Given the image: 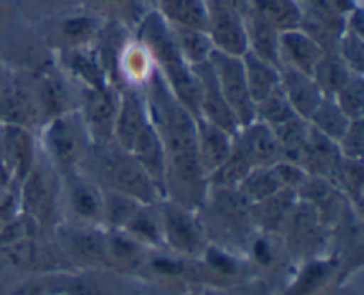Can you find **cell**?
Listing matches in <instances>:
<instances>
[{"mask_svg":"<svg viewBox=\"0 0 364 295\" xmlns=\"http://www.w3.org/2000/svg\"><path fill=\"white\" fill-rule=\"evenodd\" d=\"M272 169L274 173H276L277 180H279L281 187H283L284 191H295V188H301L309 176V174L306 173L304 167H301L299 163L288 162V160H277V162L272 166Z\"/></svg>","mask_w":364,"mask_h":295,"instance_id":"obj_39","label":"cell"},{"mask_svg":"<svg viewBox=\"0 0 364 295\" xmlns=\"http://www.w3.org/2000/svg\"><path fill=\"white\" fill-rule=\"evenodd\" d=\"M245 34H247V50L259 59L267 60L272 66L281 68L279 57V34L276 27L259 18L252 11H249L244 18Z\"/></svg>","mask_w":364,"mask_h":295,"instance_id":"obj_17","label":"cell"},{"mask_svg":"<svg viewBox=\"0 0 364 295\" xmlns=\"http://www.w3.org/2000/svg\"><path fill=\"white\" fill-rule=\"evenodd\" d=\"M92 9L100 14L105 16L116 18L119 21H137L141 23L142 13V4L141 0H89Z\"/></svg>","mask_w":364,"mask_h":295,"instance_id":"obj_35","label":"cell"},{"mask_svg":"<svg viewBox=\"0 0 364 295\" xmlns=\"http://www.w3.org/2000/svg\"><path fill=\"white\" fill-rule=\"evenodd\" d=\"M171 32L174 36L178 50L188 66H198V64L206 63L210 59V53L213 52L212 39L208 32L199 31V28L178 27V25H169Z\"/></svg>","mask_w":364,"mask_h":295,"instance_id":"obj_26","label":"cell"},{"mask_svg":"<svg viewBox=\"0 0 364 295\" xmlns=\"http://www.w3.org/2000/svg\"><path fill=\"white\" fill-rule=\"evenodd\" d=\"M57 192H59V187H57L55 169L48 162V159L38 156L32 169L21 181L20 198L27 215L41 224L52 219Z\"/></svg>","mask_w":364,"mask_h":295,"instance_id":"obj_5","label":"cell"},{"mask_svg":"<svg viewBox=\"0 0 364 295\" xmlns=\"http://www.w3.org/2000/svg\"><path fill=\"white\" fill-rule=\"evenodd\" d=\"M308 124L313 130L318 132V134L326 135L331 141L338 142L341 139V135L345 134V130L348 128V124H350V119L341 112V109L334 102V98H326L323 96V100L318 103L315 112L309 116Z\"/></svg>","mask_w":364,"mask_h":295,"instance_id":"obj_27","label":"cell"},{"mask_svg":"<svg viewBox=\"0 0 364 295\" xmlns=\"http://www.w3.org/2000/svg\"><path fill=\"white\" fill-rule=\"evenodd\" d=\"M141 206L139 201L116 191H110L103 195V215L112 226L117 227H127Z\"/></svg>","mask_w":364,"mask_h":295,"instance_id":"obj_32","label":"cell"},{"mask_svg":"<svg viewBox=\"0 0 364 295\" xmlns=\"http://www.w3.org/2000/svg\"><path fill=\"white\" fill-rule=\"evenodd\" d=\"M363 128H364L363 119L350 121V124H348V128L345 130V134L341 135L340 141L336 142L343 159L363 160V153H364V130Z\"/></svg>","mask_w":364,"mask_h":295,"instance_id":"obj_38","label":"cell"},{"mask_svg":"<svg viewBox=\"0 0 364 295\" xmlns=\"http://www.w3.org/2000/svg\"><path fill=\"white\" fill-rule=\"evenodd\" d=\"M352 75L354 73L348 70L336 50H331V52H323V55L320 57L311 77L326 98H334L338 91L350 80Z\"/></svg>","mask_w":364,"mask_h":295,"instance_id":"obj_22","label":"cell"},{"mask_svg":"<svg viewBox=\"0 0 364 295\" xmlns=\"http://www.w3.org/2000/svg\"><path fill=\"white\" fill-rule=\"evenodd\" d=\"M242 63H244L249 95H251L256 107V103L263 102L267 96H270L276 89H279V68L272 66V64L267 63V60L259 59V57H256L255 53L249 52V50L242 55Z\"/></svg>","mask_w":364,"mask_h":295,"instance_id":"obj_19","label":"cell"},{"mask_svg":"<svg viewBox=\"0 0 364 295\" xmlns=\"http://www.w3.org/2000/svg\"><path fill=\"white\" fill-rule=\"evenodd\" d=\"M251 11L279 32L299 28L302 18L297 0H249Z\"/></svg>","mask_w":364,"mask_h":295,"instance_id":"obj_23","label":"cell"},{"mask_svg":"<svg viewBox=\"0 0 364 295\" xmlns=\"http://www.w3.org/2000/svg\"><path fill=\"white\" fill-rule=\"evenodd\" d=\"M164 233L176 249L194 252L199 245V231L185 208L167 203L164 205Z\"/></svg>","mask_w":364,"mask_h":295,"instance_id":"obj_20","label":"cell"},{"mask_svg":"<svg viewBox=\"0 0 364 295\" xmlns=\"http://www.w3.org/2000/svg\"><path fill=\"white\" fill-rule=\"evenodd\" d=\"M297 117L294 107L290 105V102L284 96L283 89H276L270 96H267L263 102L256 103L255 107V119L262 121V123L269 124L270 128H276L279 124L287 123V121Z\"/></svg>","mask_w":364,"mask_h":295,"instance_id":"obj_31","label":"cell"},{"mask_svg":"<svg viewBox=\"0 0 364 295\" xmlns=\"http://www.w3.org/2000/svg\"><path fill=\"white\" fill-rule=\"evenodd\" d=\"M63 36L73 48H84L89 41L96 38L98 21L92 16H75L63 23Z\"/></svg>","mask_w":364,"mask_h":295,"instance_id":"obj_37","label":"cell"},{"mask_svg":"<svg viewBox=\"0 0 364 295\" xmlns=\"http://www.w3.org/2000/svg\"><path fill=\"white\" fill-rule=\"evenodd\" d=\"M149 123L151 121H149L148 105L141 87H132V85L121 87L119 109L114 124V144L124 151H130L135 139Z\"/></svg>","mask_w":364,"mask_h":295,"instance_id":"obj_7","label":"cell"},{"mask_svg":"<svg viewBox=\"0 0 364 295\" xmlns=\"http://www.w3.org/2000/svg\"><path fill=\"white\" fill-rule=\"evenodd\" d=\"M80 121L92 146L110 144L114 139L121 89L109 84L105 87H82Z\"/></svg>","mask_w":364,"mask_h":295,"instance_id":"obj_3","label":"cell"},{"mask_svg":"<svg viewBox=\"0 0 364 295\" xmlns=\"http://www.w3.org/2000/svg\"><path fill=\"white\" fill-rule=\"evenodd\" d=\"M34 96L38 102L39 116L45 121L53 119L57 116L70 112L68 110V91L63 78L50 70H41L36 75Z\"/></svg>","mask_w":364,"mask_h":295,"instance_id":"obj_16","label":"cell"},{"mask_svg":"<svg viewBox=\"0 0 364 295\" xmlns=\"http://www.w3.org/2000/svg\"><path fill=\"white\" fill-rule=\"evenodd\" d=\"M96 148H98L96 153L98 169L110 185V191L121 192L141 205H151L159 195H162L151 178L130 153L117 148L114 142Z\"/></svg>","mask_w":364,"mask_h":295,"instance_id":"obj_1","label":"cell"},{"mask_svg":"<svg viewBox=\"0 0 364 295\" xmlns=\"http://www.w3.org/2000/svg\"><path fill=\"white\" fill-rule=\"evenodd\" d=\"M233 149H237L252 167L274 166L281 159L276 134L269 124L258 119L238 128L233 135Z\"/></svg>","mask_w":364,"mask_h":295,"instance_id":"obj_10","label":"cell"},{"mask_svg":"<svg viewBox=\"0 0 364 295\" xmlns=\"http://www.w3.org/2000/svg\"><path fill=\"white\" fill-rule=\"evenodd\" d=\"M334 102L350 121L364 117V80L363 75H352L350 80L338 91Z\"/></svg>","mask_w":364,"mask_h":295,"instance_id":"obj_33","label":"cell"},{"mask_svg":"<svg viewBox=\"0 0 364 295\" xmlns=\"http://www.w3.org/2000/svg\"><path fill=\"white\" fill-rule=\"evenodd\" d=\"M233 151V135L217 124L198 117L196 119V153L199 163L208 176Z\"/></svg>","mask_w":364,"mask_h":295,"instance_id":"obj_11","label":"cell"},{"mask_svg":"<svg viewBox=\"0 0 364 295\" xmlns=\"http://www.w3.org/2000/svg\"><path fill=\"white\" fill-rule=\"evenodd\" d=\"M0 159L6 163L13 181L21 183L38 159L31 130L16 127V124H2L0 127Z\"/></svg>","mask_w":364,"mask_h":295,"instance_id":"obj_8","label":"cell"},{"mask_svg":"<svg viewBox=\"0 0 364 295\" xmlns=\"http://www.w3.org/2000/svg\"><path fill=\"white\" fill-rule=\"evenodd\" d=\"M279 77L281 89H283L290 105L294 107L295 114L308 121L309 116L318 107V103L323 100L318 85L315 84L311 75L301 73V71L291 70V68L287 66L279 68Z\"/></svg>","mask_w":364,"mask_h":295,"instance_id":"obj_14","label":"cell"},{"mask_svg":"<svg viewBox=\"0 0 364 295\" xmlns=\"http://www.w3.org/2000/svg\"><path fill=\"white\" fill-rule=\"evenodd\" d=\"M159 14L169 25L199 31L208 28L206 0H159Z\"/></svg>","mask_w":364,"mask_h":295,"instance_id":"obj_21","label":"cell"},{"mask_svg":"<svg viewBox=\"0 0 364 295\" xmlns=\"http://www.w3.org/2000/svg\"><path fill=\"white\" fill-rule=\"evenodd\" d=\"M153 71L155 63L141 41L130 43L121 48L117 57V78H121L124 85L141 87L149 80Z\"/></svg>","mask_w":364,"mask_h":295,"instance_id":"obj_18","label":"cell"},{"mask_svg":"<svg viewBox=\"0 0 364 295\" xmlns=\"http://www.w3.org/2000/svg\"><path fill=\"white\" fill-rule=\"evenodd\" d=\"M192 70H194L196 77L199 80V87H201L199 117L217 124L223 130H226L228 134H237L238 128H240V123H238L237 116H235L231 107L228 105L226 98L220 92L219 84H217L215 75H213L208 60L203 64H198V66H192Z\"/></svg>","mask_w":364,"mask_h":295,"instance_id":"obj_9","label":"cell"},{"mask_svg":"<svg viewBox=\"0 0 364 295\" xmlns=\"http://www.w3.org/2000/svg\"><path fill=\"white\" fill-rule=\"evenodd\" d=\"M322 55V46L301 28H291L279 34L281 66L311 75Z\"/></svg>","mask_w":364,"mask_h":295,"instance_id":"obj_13","label":"cell"},{"mask_svg":"<svg viewBox=\"0 0 364 295\" xmlns=\"http://www.w3.org/2000/svg\"><path fill=\"white\" fill-rule=\"evenodd\" d=\"M295 194L294 191H279L277 194L270 195L269 199H263V201L251 205V208L255 210L258 219L262 220L265 226H277L279 220L290 212V208L294 206Z\"/></svg>","mask_w":364,"mask_h":295,"instance_id":"obj_34","label":"cell"},{"mask_svg":"<svg viewBox=\"0 0 364 295\" xmlns=\"http://www.w3.org/2000/svg\"><path fill=\"white\" fill-rule=\"evenodd\" d=\"M68 187H70L71 206L78 217L91 220L103 215V194L92 181L73 173L68 176Z\"/></svg>","mask_w":364,"mask_h":295,"instance_id":"obj_25","label":"cell"},{"mask_svg":"<svg viewBox=\"0 0 364 295\" xmlns=\"http://www.w3.org/2000/svg\"><path fill=\"white\" fill-rule=\"evenodd\" d=\"M208 4V32L213 48L230 55L242 57L247 52V34L244 18L219 0H206Z\"/></svg>","mask_w":364,"mask_h":295,"instance_id":"obj_6","label":"cell"},{"mask_svg":"<svg viewBox=\"0 0 364 295\" xmlns=\"http://www.w3.org/2000/svg\"><path fill=\"white\" fill-rule=\"evenodd\" d=\"M279 191H284V188L281 187L272 166L252 167L238 187V192L244 195L249 205H256L263 199H269L270 195L277 194Z\"/></svg>","mask_w":364,"mask_h":295,"instance_id":"obj_29","label":"cell"},{"mask_svg":"<svg viewBox=\"0 0 364 295\" xmlns=\"http://www.w3.org/2000/svg\"><path fill=\"white\" fill-rule=\"evenodd\" d=\"M87 141L85 128L77 114L66 112L46 121L43 132L46 159L64 176L77 173V167L87 156Z\"/></svg>","mask_w":364,"mask_h":295,"instance_id":"obj_2","label":"cell"},{"mask_svg":"<svg viewBox=\"0 0 364 295\" xmlns=\"http://www.w3.org/2000/svg\"><path fill=\"white\" fill-rule=\"evenodd\" d=\"M338 55L343 59L348 70L354 75H363L364 70V38L359 34H354L350 31L341 32L340 39L336 45Z\"/></svg>","mask_w":364,"mask_h":295,"instance_id":"obj_36","label":"cell"},{"mask_svg":"<svg viewBox=\"0 0 364 295\" xmlns=\"http://www.w3.org/2000/svg\"><path fill=\"white\" fill-rule=\"evenodd\" d=\"M38 102L32 87L13 82L0 92V123L16 124L31 130L39 121Z\"/></svg>","mask_w":364,"mask_h":295,"instance_id":"obj_12","label":"cell"},{"mask_svg":"<svg viewBox=\"0 0 364 295\" xmlns=\"http://www.w3.org/2000/svg\"><path fill=\"white\" fill-rule=\"evenodd\" d=\"M71 73L82 82V87H105L109 85V77H107L100 55L89 52L85 48H73L70 52V60H68Z\"/></svg>","mask_w":364,"mask_h":295,"instance_id":"obj_28","label":"cell"},{"mask_svg":"<svg viewBox=\"0 0 364 295\" xmlns=\"http://www.w3.org/2000/svg\"><path fill=\"white\" fill-rule=\"evenodd\" d=\"M73 244L77 245V249L82 254L89 256V258H100V256H103V252H105V242H103L98 235H77V237L73 238Z\"/></svg>","mask_w":364,"mask_h":295,"instance_id":"obj_40","label":"cell"},{"mask_svg":"<svg viewBox=\"0 0 364 295\" xmlns=\"http://www.w3.org/2000/svg\"><path fill=\"white\" fill-rule=\"evenodd\" d=\"M208 63L212 66L213 75H215L220 92L237 116L240 127L251 123L255 119V102L249 95L242 57L230 55V53L213 48Z\"/></svg>","mask_w":364,"mask_h":295,"instance_id":"obj_4","label":"cell"},{"mask_svg":"<svg viewBox=\"0 0 364 295\" xmlns=\"http://www.w3.org/2000/svg\"><path fill=\"white\" fill-rule=\"evenodd\" d=\"M132 156L137 160L139 166L146 171L160 194H164V178H166V149H164L162 139L151 123L141 132L135 139L134 146L130 148Z\"/></svg>","mask_w":364,"mask_h":295,"instance_id":"obj_15","label":"cell"},{"mask_svg":"<svg viewBox=\"0 0 364 295\" xmlns=\"http://www.w3.org/2000/svg\"><path fill=\"white\" fill-rule=\"evenodd\" d=\"M251 169L252 166L249 163V160L244 159L237 149H233L231 155L206 176V185L215 191L238 188Z\"/></svg>","mask_w":364,"mask_h":295,"instance_id":"obj_30","label":"cell"},{"mask_svg":"<svg viewBox=\"0 0 364 295\" xmlns=\"http://www.w3.org/2000/svg\"><path fill=\"white\" fill-rule=\"evenodd\" d=\"M272 130L276 134L277 144H279V160H288V162L301 166L309 137L308 121L297 116L294 119L287 121V123L279 124V127L272 128Z\"/></svg>","mask_w":364,"mask_h":295,"instance_id":"obj_24","label":"cell"}]
</instances>
